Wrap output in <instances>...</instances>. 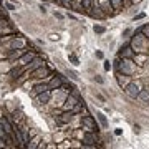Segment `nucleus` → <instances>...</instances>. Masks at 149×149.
<instances>
[{"label":"nucleus","mask_w":149,"mask_h":149,"mask_svg":"<svg viewBox=\"0 0 149 149\" xmlns=\"http://www.w3.org/2000/svg\"><path fill=\"white\" fill-rule=\"evenodd\" d=\"M129 45L134 50V53H149V38L141 30L133 33V38H131Z\"/></svg>","instance_id":"obj_1"},{"label":"nucleus","mask_w":149,"mask_h":149,"mask_svg":"<svg viewBox=\"0 0 149 149\" xmlns=\"http://www.w3.org/2000/svg\"><path fill=\"white\" fill-rule=\"evenodd\" d=\"M116 68H118V71H121V73L133 76V74H136V71H138V65L134 63L133 58H118Z\"/></svg>","instance_id":"obj_2"},{"label":"nucleus","mask_w":149,"mask_h":149,"mask_svg":"<svg viewBox=\"0 0 149 149\" xmlns=\"http://www.w3.org/2000/svg\"><path fill=\"white\" fill-rule=\"evenodd\" d=\"M70 91L65 90L63 86L58 88V90H52V98H50V103L48 104H53V106H58V108H63L66 98H68Z\"/></svg>","instance_id":"obj_3"},{"label":"nucleus","mask_w":149,"mask_h":149,"mask_svg":"<svg viewBox=\"0 0 149 149\" xmlns=\"http://www.w3.org/2000/svg\"><path fill=\"white\" fill-rule=\"evenodd\" d=\"M28 47V42L25 37H22V35H15V37L12 38L8 45H7V52L10 53V52H15V50H22V48H27Z\"/></svg>","instance_id":"obj_4"},{"label":"nucleus","mask_w":149,"mask_h":149,"mask_svg":"<svg viewBox=\"0 0 149 149\" xmlns=\"http://www.w3.org/2000/svg\"><path fill=\"white\" fill-rule=\"evenodd\" d=\"M143 81L141 80H136V81H131L126 88H124V91H126V95L129 96V98H133V100H136L139 95V91L143 90Z\"/></svg>","instance_id":"obj_5"},{"label":"nucleus","mask_w":149,"mask_h":149,"mask_svg":"<svg viewBox=\"0 0 149 149\" xmlns=\"http://www.w3.org/2000/svg\"><path fill=\"white\" fill-rule=\"evenodd\" d=\"M74 118H76V114L73 111H63L61 114L55 116V123L58 126H65V124H71L74 121Z\"/></svg>","instance_id":"obj_6"},{"label":"nucleus","mask_w":149,"mask_h":149,"mask_svg":"<svg viewBox=\"0 0 149 149\" xmlns=\"http://www.w3.org/2000/svg\"><path fill=\"white\" fill-rule=\"evenodd\" d=\"M35 56H37V50L30 48V50H27V52H25V53L22 55L20 58L17 60L13 66H27V65L30 63V61H32V60L35 58Z\"/></svg>","instance_id":"obj_7"},{"label":"nucleus","mask_w":149,"mask_h":149,"mask_svg":"<svg viewBox=\"0 0 149 149\" xmlns=\"http://www.w3.org/2000/svg\"><path fill=\"white\" fill-rule=\"evenodd\" d=\"M81 126H83L85 129H88V131H95V133H98V131H100V126H98L96 119L93 116H90V114L81 116Z\"/></svg>","instance_id":"obj_8"},{"label":"nucleus","mask_w":149,"mask_h":149,"mask_svg":"<svg viewBox=\"0 0 149 149\" xmlns=\"http://www.w3.org/2000/svg\"><path fill=\"white\" fill-rule=\"evenodd\" d=\"M83 143H86V144H83V148H95L96 143H98V136H96L95 131H88L86 129L85 136H83Z\"/></svg>","instance_id":"obj_9"},{"label":"nucleus","mask_w":149,"mask_h":149,"mask_svg":"<svg viewBox=\"0 0 149 149\" xmlns=\"http://www.w3.org/2000/svg\"><path fill=\"white\" fill-rule=\"evenodd\" d=\"M80 103H81V98H78V96H74V95L70 93L61 109H63V111H73V108L76 106V104H80Z\"/></svg>","instance_id":"obj_10"},{"label":"nucleus","mask_w":149,"mask_h":149,"mask_svg":"<svg viewBox=\"0 0 149 149\" xmlns=\"http://www.w3.org/2000/svg\"><path fill=\"white\" fill-rule=\"evenodd\" d=\"M133 60H134V63L138 65V68H146L149 65V55L148 53H134Z\"/></svg>","instance_id":"obj_11"},{"label":"nucleus","mask_w":149,"mask_h":149,"mask_svg":"<svg viewBox=\"0 0 149 149\" xmlns=\"http://www.w3.org/2000/svg\"><path fill=\"white\" fill-rule=\"evenodd\" d=\"M116 81H118V85H119V88H126V86L133 81V76H129V74H124V73H121V71H118L116 73Z\"/></svg>","instance_id":"obj_12"},{"label":"nucleus","mask_w":149,"mask_h":149,"mask_svg":"<svg viewBox=\"0 0 149 149\" xmlns=\"http://www.w3.org/2000/svg\"><path fill=\"white\" fill-rule=\"evenodd\" d=\"M47 90H50V88H48V83H47V81L37 83L35 86H32V88H30V96H32V98H35L37 95H40V93H43V91H47Z\"/></svg>","instance_id":"obj_13"},{"label":"nucleus","mask_w":149,"mask_h":149,"mask_svg":"<svg viewBox=\"0 0 149 149\" xmlns=\"http://www.w3.org/2000/svg\"><path fill=\"white\" fill-rule=\"evenodd\" d=\"M50 98H52V90H47V91H43V93H40V95H37L33 100L38 104H48L50 103Z\"/></svg>","instance_id":"obj_14"},{"label":"nucleus","mask_w":149,"mask_h":149,"mask_svg":"<svg viewBox=\"0 0 149 149\" xmlns=\"http://www.w3.org/2000/svg\"><path fill=\"white\" fill-rule=\"evenodd\" d=\"M100 2V5H101V8H103V12L106 13V17H113L114 13H116V10L113 8V5H111V0H98Z\"/></svg>","instance_id":"obj_15"},{"label":"nucleus","mask_w":149,"mask_h":149,"mask_svg":"<svg viewBox=\"0 0 149 149\" xmlns=\"http://www.w3.org/2000/svg\"><path fill=\"white\" fill-rule=\"evenodd\" d=\"M63 86V78H60L58 74H55L52 76V80L48 81V88L50 90H58V88H61Z\"/></svg>","instance_id":"obj_16"},{"label":"nucleus","mask_w":149,"mask_h":149,"mask_svg":"<svg viewBox=\"0 0 149 149\" xmlns=\"http://www.w3.org/2000/svg\"><path fill=\"white\" fill-rule=\"evenodd\" d=\"M133 56H134V50L131 48V45H126V47L121 48L119 58H133Z\"/></svg>","instance_id":"obj_17"},{"label":"nucleus","mask_w":149,"mask_h":149,"mask_svg":"<svg viewBox=\"0 0 149 149\" xmlns=\"http://www.w3.org/2000/svg\"><path fill=\"white\" fill-rule=\"evenodd\" d=\"M139 103H143V104H149V90L148 88H143V90L139 91L138 98H136Z\"/></svg>","instance_id":"obj_18"},{"label":"nucleus","mask_w":149,"mask_h":149,"mask_svg":"<svg viewBox=\"0 0 149 149\" xmlns=\"http://www.w3.org/2000/svg\"><path fill=\"white\" fill-rule=\"evenodd\" d=\"M42 143V136L40 134H37V136H33L30 141L27 143V146L25 148H28V149H35V148H38V144Z\"/></svg>","instance_id":"obj_19"},{"label":"nucleus","mask_w":149,"mask_h":149,"mask_svg":"<svg viewBox=\"0 0 149 149\" xmlns=\"http://www.w3.org/2000/svg\"><path fill=\"white\" fill-rule=\"evenodd\" d=\"M70 10L76 12V13H88V12L85 10V7H83L81 2H71V8H70Z\"/></svg>","instance_id":"obj_20"},{"label":"nucleus","mask_w":149,"mask_h":149,"mask_svg":"<svg viewBox=\"0 0 149 149\" xmlns=\"http://www.w3.org/2000/svg\"><path fill=\"white\" fill-rule=\"evenodd\" d=\"M66 136H70V133L58 131V133H55V134H53V139H55V143L58 144V143H61V141H65V138H66Z\"/></svg>","instance_id":"obj_21"},{"label":"nucleus","mask_w":149,"mask_h":149,"mask_svg":"<svg viewBox=\"0 0 149 149\" xmlns=\"http://www.w3.org/2000/svg\"><path fill=\"white\" fill-rule=\"evenodd\" d=\"M96 119L100 121V124H101V128H104V129L108 128V119H106V116H104L103 113H96Z\"/></svg>","instance_id":"obj_22"},{"label":"nucleus","mask_w":149,"mask_h":149,"mask_svg":"<svg viewBox=\"0 0 149 149\" xmlns=\"http://www.w3.org/2000/svg\"><path fill=\"white\" fill-rule=\"evenodd\" d=\"M111 5L118 13V12H121L123 8H124V2H123V0H111Z\"/></svg>","instance_id":"obj_23"},{"label":"nucleus","mask_w":149,"mask_h":149,"mask_svg":"<svg viewBox=\"0 0 149 149\" xmlns=\"http://www.w3.org/2000/svg\"><path fill=\"white\" fill-rule=\"evenodd\" d=\"M2 5L5 7L7 10H10V12H13V10H17V5L13 3V2H10V0H3V3Z\"/></svg>","instance_id":"obj_24"},{"label":"nucleus","mask_w":149,"mask_h":149,"mask_svg":"<svg viewBox=\"0 0 149 149\" xmlns=\"http://www.w3.org/2000/svg\"><path fill=\"white\" fill-rule=\"evenodd\" d=\"M91 95L95 96V98H98V100H100L101 103H106V98H104V96H103L101 93H100V91H96V90H91Z\"/></svg>","instance_id":"obj_25"},{"label":"nucleus","mask_w":149,"mask_h":149,"mask_svg":"<svg viewBox=\"0 0 149 149\" xmlns=\"http://www.w3.org/2000/svg\"><path fill=\"white\" fill-rule=\"evenodd\" d=\"M70 61H71V63L73 65H80V60H78V56H76V53H70Z\"/></svg>","instance_id":"obj_26"},{"label":"nucleus","mask_w":149,"mask_h":149,"mask_svg":"<svg viewBox=\"0 0 149 149\" xmlns=\"http://www.w3.org/2000/svg\"><path fill=\"white\" fill-rule=\"evenodd\" d=\"M93 30H95V33H98V35H103V33L106 32V28L101 27V25H95V28H93Z\"/></svg>","instance_id":"obj_27"},{"label":"nucleus","mask_w":149,"mask_h":149,"mask_svg":"<svg viewBox=\"0 0 149 149\" xmlns=\"http://www.w3.org/2000/svg\"><path fill=\"white\" fill-rule=\"evenodd\" d=\"M93 81H95V83H98V85H103V83H104V80H103L100 74H95V76H93Z\"/></svg>","instance_id":"obj_28"},{"label":"nucleus","mask_w":149,"mask_h":149,"mask_svg":"<svg viewBox=\"0 0 149 149\" xmlns=\"http://www.w3.org/2000/svg\"><path fill=\"white\" fill-rule=\"evenodd\" d=\"M139 30H141V32H143L144 35H146V37L149 38V25H143V27L139 28Z\"/></svg>","instance_id":"obj_29"},{"label":"nucleus","mask_w":149,"mask_h":149,"mask_svg":"<svg viewBox=\"0 0 149 149\" xmlns=\"http://www.w3.org/2000/svg\"><path fill=\"white\" fill-rule=\"evenodd\" d=\"M66 74H68V78H71V80H74V81H78V76H76V73L70 71V70H66Z\"/></svg>","instance_id":"obj_30"},{"label":"nucleus","mask_w":149,"mask_h":149,"mask_svg":"<svg viewBox=\"0 0 149 149\" xmlns=\"http://www.w3.org/2000/svg\"><path fill=\"white\" fill-rule=\"evenodd\" d=\"M71 2H73V0H61V5H63L65 8H71Z\"/></svg>","instance_id":"obj_31"},{"label":"nucleus","mask_w":149,"mask_h":149,"mask_svg":"<svg viewBox=\"0 0 149 149\" xmlns=\"http://www.w3.org/2000/svg\"><path fill=\"white\" fill-rule=\"evenodd\" d=\"M133 30H131V28H126V30H124V33H123V37L124 38H129V35H133Z\"/></svg>","instance_id":"obj_32"},{"label":"nucleus","mask_w":149,"mask_h":149,"mask_svg":"<svg viewBox=\"0 0 149 149\" xmlns=\"http://www.w3.org/2000/svg\"><path fill=\"white\" fill-rule=\"evenodd\" d=\"M50 40H52V42H56V40H60V35L58 33H52V35H50Z\"/></svg>","instance_id":"obj_33"},{"label":"nucleus","mask_w":149,"mask_h":149,"mask_svg":"<svg viewBox=\"0 0 149 149\" xmlns=\"http://www.w3.org/2000/svg\"><path fill=\"white\" fill-rule=\"evenodd\" d=\"M111 68H113V65L109 63V61H104V70H106V71H109Z\"/></svg>","instance_id":"obj_34"},{"label":"nucleus","mask_w":149,"mask_h":149,"mask_svg":"<svg viewBox=\"0 0 149 149\" xmlns=\"http://www.w3.org/2000/svg\"><path fill=\"white\" fill-rule=\"evenodd\" d=\"M134 133H136V134H138V133H141V126H139V124H134Z\"/></svg>","instance_id":"obj_35"},{"label":"nucleus","mask_w":149,"mask_h":149,"mask_svg":"<svg viewBox=\"0 0 149 149\" xmlns=\"http://www.w3.org/2000/svg\"><path fill=\"white\" fill-rule=\"evenodd\" d=\"M38 8H40V12H42L43 15L47 13V7H45V5H40V7H38Z\"/></svg>","instance_id":"obj_36"},{"label":"nucleus","mask_w":149,"mask_h":149,"mask_svg":"<svg viewBox=\"0 0 149 149\" xmlns=\"http://www.w3.org/2000/svg\"><path fill=\"white\" fill-rule=\"evenodd\" d=\"M123 2H124V8H128L129 5H133V3H131V0H123Z\"/></svg>","instance_id":"obj_37"},{"label":"nucleus","mask_w":149,"mask_h":149,"mask_svg":"<svg viewBox=\"0 0 149 149\" xmlns=\"http://www.w3.org/2000/svg\"><path fill=\"white\" fill-rule=\"evenodd\" d=\"M141 18H144V13H138V15L134 17V20H141Z\"/></svg>","instance_id":"obj_38"},{"label":"nucleus","mask_w":149,"mask_h":149,"mask_svg":"<svg viewBox=\"0 0 149 149\" xmlns=\"http://www.w3.org/2000/svg\"><path fill=\"white\" fill-rule=\"evenodd\" d=\"M95 56H96V58H100V60H101V58H103V52H96Z\"/></svg>","instance_id":"obj_39"},{"label":"nucleus","mask_w":149,"mask_h":149,"mask_svg":"<svg viewBox=\"0 0 149 149\" xmlns=\"http://www.w3.org/2000/svg\"><path fill=\"white\" fill-rule=\"evenodd\" d=\"M55 18H58V20H61V18H63V15H61V13H58V12H55Z\"/></svg>","instance_id":"obj_40"},{"label":"nucleus","mask_w":149,"mask_h":149,"mask_svg":"<svg viewBox=\"0 0 149 149\" xmlns=\"http://www.w3.org/2000/svg\"><path fill=\"white\" fill-rule=\"evenodd\" d=\"M121 133H123V129H119V128H118L116 131H114V134H116V136H119V134H121Z\"/></svg>","instance_id":"obj_41"},{"label":"nucleus","mask_w":149,"mask_h":149,"mask_svg":"<svg viewBox=\"0 0 149 149\" xmlns=\"http://www.w3.org/2000/svg\"><path fill=\"white\" fill-rule=\"evenodd\" d=\"M139 2H143V0H131V3H133V5H136V3H139Z\"/></svg>","instance_id":"obj_42"},{"label":"nucleus","mask_w":149,"mask_h":149,"mask_svg":"<svg viewBox=\"0 0 149 149\" xmlns=\"http://www.w3.org/2000/svg\"><path fill=\"white\" fill-rule=\"evenodd\" d=\"M0 148H7V144L3 143V141H2V139H0Z\"/></svg>","instance_id":"obj_43"},{"label":"nucleus","mask_w":149,"mask_h":149,"mask_svg":"<svg viewBox=\"0 0 149 149\" xmlns=\"http://www.w3.org/2000/svg\"><path fill=\"white\" fill-rule=\"evenodd\" d=\"M53 2H56V3H58V5H61V0H53Z\"/></svg>","instance_id":"obj_44"},{"label":"nucleus","mask_w":149,"mask_h":149,"mask_svg":"<svg viewBox=\"0 0 149 149\" xmlns=\"http://www.w3.org/2000/svg\"><path fill=\"white\" fill-rule=\"evenodd\" d=\"M148 90H149V83H148Z\"/></svg>","instance_id":"obj_45"}]
</instances>
